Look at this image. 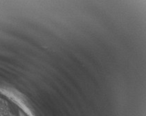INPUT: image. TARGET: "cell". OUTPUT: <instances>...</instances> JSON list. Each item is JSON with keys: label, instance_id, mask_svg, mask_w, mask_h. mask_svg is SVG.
<instances>
[{"label": "cell", "instance_id": "1", "mask_svg": "<svg viewBox=\"0 0 146 116\" xmlns=\"http://www.w3.org/2000/svg\"><path fill=\"white\" fill-rule=\"evenodd\" d=\"M20 116H24V115H23V114H22V113H21V114H20Z\"/></svg>", "mask_w": 146, "mask_h": 116}]
</instances>
